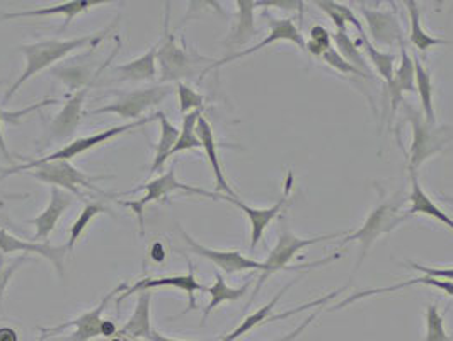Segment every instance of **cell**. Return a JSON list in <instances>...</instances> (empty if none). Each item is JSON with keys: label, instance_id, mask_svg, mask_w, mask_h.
<instances>
[{"label": "cell", "instance_id": "obj_1", "mask_svg": "<svg viewBox=\"0 0 453 341\" xmlns=\"http://www.w3.org/2000/svg\"><path fill=\"white\" fill-rule=\"evenodd\" d=\"M114 26H116V21L101 33L73 38V40H45V42H38V43H31V45L19 46V51L26 57V68H24L23 75L12 84V88L9 91L5 92L4 105H7L9 99L18 92L24 82L29 81L31 77H35L38 72L53 66L55 62L62 60L64 57H67L68 53H72L79 48H86L89 45H92V48L97 46V43H101L106 38V35L111 31V27Z\"/></svg>", "mask_w": 453, "mask_h": 341}, {"label": "cell", "instance_id": "obj_2", "mask_svg": "<svg viewBox=\"0 0 453 341\" xmlns=\"http://www.w3.org/2000/svg\"><path fill=\"white\" fill-rule=\"evenodd\" d=\"M26 171H29L27 173L29 176L46 182V184H51V188L67 190L70 195H73L81 200H86V197L81 193V188H88V190L104 195V191H101L94 182L106 180V176H88L82 171H79L77 167H73L68 160H53V162L31 160L23 166H16V167L4 171L2 178L18 174V173H26Z\"/></svg>", "mask_w": 453, "mask_h": 341}, {"label": "cell", "instance_id": "obj_3", "mask_svg": "<svg viewBox=\"0 0 453 341\" xmlns=\"http://www.w3.org/2000/svg\"><path fill=\"white\" fill-rule=\"evenodd\" d=\"M411 125H412V145H411V158H409V171L411 174H416V169L430 159L433 154L443 151V147L453 138V128L441 127L434 128L430 125L421 112L411 110L408 105H404Z\"/></svg>", "mask_w": 453, "mask_h": 341}, {"label": "cell", "instance_id": "obj_4", "mask_svg": "<svg viewBox=\"0 0 453 341\" xmlns=\"http://www.w3.org/2000/svg\"><path fill=\"white\" fill-rule=\"evenodd\" d=\"M169 4L165 7V21H164V40L157 48V62L160 67V82H174L184 77H191L196 68V58H193L184 48L178 46L174 35L169 31Z\"/></svg>", "mask_w": 453, "mask_h": 341}, {"label": "cell", "instance_id": "obj_5", "mask_svg": "<svg viewBox=\"0 0 453 341\" xmlns=\"http://www.w3.org/2000/svg\"><path fill=\"white\" fill-rule=\"evenodd\" d=\"M340 234H331V236H320V237H311V239H300L296 237L294 232H290L288 228L283 224L281 228V234H280V239H278V244L273 248L268 260L263 263V273L256 283V289H254V294L250 297V304L254 300V297L257 296L259 289L263 287V283L268 280V276L273 275L274 272H280V270H287V265L294 260L295 254L300 250H305L312 244H318L322 241H327V239H336Z\"/></svg>", "mask_w": 453, "mask_h": 341}, {"label": "cell", "instance_id": "obj_6", "mask_svg": "<svg viewBox=\"0 0 453 341\" xmlns=\"http://www.w3.org/2000/svg\"><path fill=\"white\" fill-rule=\"evenodd\" d=\"M176 190H182V191H188V193H193V195H203V197L215 198V200L219 198L217 193H211V191H206V190H202V188L189 186V184L178 182V178H176V164H174L165 174H162L157 180H152V182H149L147 184H142V186H138L135 190L128 191V193L147 191L143 198L135 200V202H123L125 206H130L138 215V224H140V232L142 234H143V212H145V206L149 204H154V202H159L164 197H169Z\"/></svg>", "mask_w": 453, "mask_h": 341}, {"label": "cell", "instance_id": "obj_7", "mask_svg": "<svg viewBox=\"0 0 453 341\" xmlns=\"http://www.w3.org/2000/svg\"><path fill=\"white\" fill-rule=\"evenodd\" d=\"M408 219V213L406 215H399V208L397 205L394 204H384L380 206H377L366 219V222L363 224V228L353 234H349L346 239L341 241V246L348 244V243H353V241H360L362 243V258L358 260L357 263V268H360L365 256L368 254V250L372 248V244L377 241L379 236L387 234L390 230L397 228L403 221Z\"/></svg>", "mask_w": 453, "mask_h": 341}, {"label": "cell", "instance_id": "obj_8", "mask_svg": "<svg viewBox=\"0 0 453 341\" xmlns=\"http://www.w3.org/2000/svg\"><path fill=\"white\" fill-rule=\"evenodd\" d=\"M173 91V88L169 86H156V88H149V89H138V91L128 92L123 94L118 101H114L111 105H106L103 108L92 110L86 114H103L114 113L127 120H140V116L143 112H147L152 106H157L162 103L169 94Z\"/></svg>", "mask_w": 453, "mask_h": 341}, {"label": "cell", "instance_id": "obj_9", "mask_svg": "<svg viewBox=\"0 0 453 341\" xmlns=\"http://www.w3.org/2000/svg\"><path fill=\"white\" fill-rule=\"evenodd\" d=\"M154 120H157V113L152 114V116H145V118H140L136 121L132 123H127V125H118L113 128H108L104 132H99V134H94V136H82V138H77L73 142L67 143L65 147H62L60 151L42 158V159H36V162H53V160H70L72 158H77L88 151H91L94 147L101 145V143H106L108 140H111L114 136H121V134H127V132H132L135 128H140L147 123H152Z\"/></svg>", "mask_w": 453, "mask_h": 341}, {"label": "cell", "instance_id": "obj_10", "mask_svg": "<svg viewBox=\"0 0 453 341\" xmlns=\"http://www.w3.org/2000/svg\"><path fill=\"white\" fill-rule=\"evenodd\" d=\"M188 265H189V273H188V275L138 280L132 287H128V291H127L125 294H121V296L116 298V307H119V304H121L123 300H127L128 297L134 296L135 292L136 294H140V292H145V291H150V289H157V287H174V289H181V291H184V292L188 294V297H189V307H188L182 314H186V313H189V311H195V309H196L195 292H206L208 287L198 283V280L195 278L193 265H191L189 260H188Z\"/></svg>", "mask_w": 453, "mask_h": 341}, {"label": "cell", "instance_id": "obj_11", "mask_svg": "<svg viewBox=\"0 0 453 341\" xmlns=\"http://www.w3.org/2000/svg\"><path fill=\"white\" fill-rule=\"evenodd\" d=\"M123 291H125V292L128 291V285H127V283L118 285L114 291H111L108 296L101 300V304H99L97 307H94L89 313H86V314H82V316H79V318L72 319V321H67V322H62L60 326H55V328H43L42 331L50 337V335H55V333L65 329V328H75V331L64 341L94 340L96 337H99V328H101V322H103L101 314H103L104 307L108 306V302H110L116 294H119V292H123Z\"/></svg>", "mask_w": 453, "mask_h": 341}, {"label": "cell", "instance_id": "obj_12", "mask_svg": "<svg viewBox=\"0 0 453 341\" xmlns=\"http://www.w3.org/2000/svg\"><path fill=\"white\" fill-rule=\"evenodd\" d=\"M0 252L9 254V252H24V254H40L46 258L48 261L53 263L55 270L60 275V278L65 276V256H67V246H51L48 241L45 243H26L23 239L9 234L7 230L0 229Z\"/></svg>", "mask_w": 453, "mask_h": 341}, {"label": "cell", "instance_id": "obj_13", "mask_svg": "<svg viewBox=\"0 0 453 341\" xmlns=\"http://www.w3.org/2000/svg\"><path fill=\"white\" fill-rule=\"evenodd\" d=\"M292 182H294V176L290 174L288 180H287V186H285L283 197L278 200V204L273 205L272 208H252L250 205L242 204L237 197H228V195L217 193L219 200H226L228 204L235 205L237 208H241V210L248 215L250 229H252V230H250V248H252V250H254V248L259 244V241L263 239V234H265L266 228L270 226V222H272L273 219L281 212L283 205H285L287 198H288V193H290V190H292Z\"/></svg>", "mask_w": 453, "mask_h": 341}, {"label": "cell", "instance_id": "obj_14", "mask_svg": "<svg viewBox=\"0 0 453 341\" xmlns=\"http://www.w3.org/2000/svg\"><path fill=\"white\" fill-rule=\"evenodd\" d=\"M182 237L186 241V244L191 248L193 252L203 256L206 260H210L211 263H215L219 268H222L224 272L232 275V273L246 272V270H261L263 272V263L254 261L250 258H246L244 254H241L239 251H217L210 250L206 246L198 244L188 232H184L181 229Z\"/></svg>", "mask_w": 453, "mask_h": 341}, {"label": "cell", "instance_id": "obj_15", "mask_svg": "<svg viewBox=\"0 0 453 341\" xmlns=\"http://www.w3.org/2000/svg\"><path fill=\"white\" fill-rule=\"evenodd\" d=\"M270 26H272V33H270V36H268L266 40H263L261 43H257V45L252 46V48H248V50H242V51H237V53L228 55L226 58H222L220 62L211 64V66L206 68L204 72H208V70H211V68L220 67V66H226L228 62H234V60H237V58H242V57L252 55V53H256V51L263 50L265 46L272 45L274 42H281V40L290 42V43H295V45L298 46L302 51H307V43H305L303 36L300 35L298 27L295 26L292 19H280V21H276V19L270 18Z\"/></svg>", "mask_w": 453, "mask_h": 341}, {"label": "cell", "instance_id": "obj_16", "mask_svg": "<svg viewBox=\"0 0 453 341\" xmlns=\"http://www.w3.org/2000/svg\"><path fill=\"white\" fill-rule=\"evenodd\" d=\"M72 204H73V195H70L68 191L60 188H51V198L48 206L36 219L27 221V224L36 228V234L33 237L35 243L48 241V236L57 228L58 219L64 215V212H67Z\"/></svg>", "mask_w": 453, "mask_h": 341}, {"label": "cell", "instance_id": "obj_17", "mask_svg": "<svg viewBox=\"0 0 453 341\" xmlns=\"http://www.w3.org/2000/svg\"><path fill=\"white\" fill-rule=\"evenodd\" d=\"M92 84L79 89L75 92L67 103L64 105L62 112L57 114V118L51 121V127H50V138L53 140H64L68 136H73L79 123H81V112H82V105H84V99L88 96V92L91 91Z\"/></svg>", "mask_w": 453, "mask_h": 341}, {"label": "cell", "instance_id": "obj_18", "mask_svg": "<svg viewBox=\"0 0 453 341\" xmlns=\"http://www.w3.org/2000/svg\"><path fill=\"white\" fill-rule=\"evenodd\" d=\"M108 2L110 0H70V2H64V4L53 5V7H45V9H33V11H21V12H5V14L0 16V21L60 14V16L65 18V23L62 26V31H64L77 14H82V12L89 11V9L96 7V5H103V4H108Z\"/></svg>", "mask_w": 453, "mask_h": 341}, {"label": "cell", "instance_id": "obj_19", "mask_svg": "<svg viewBox=\"0 0 453 341\" xmlns=\"http://www.w3.org/2000/svg\"><path fill=\"white\" fill-rule=\"evenodd\" d=\"M365 21L370 27L372 38L380 45H394L395 42L403 43V29L394 12H380L373 9L362 7Z\"/></svg>", "mask_w": 453, "mask_h": 341}, {"label": "cell", "instance_id": "obj_20", "mask_svg": "<svg viewBox=\"0 0 453 341\" xmlns=\"http://www.w3.org/2000/svg\"><path fill=\"white\" fill-rule=\"evenodd\" d=\"M416 91V70L414 62L408 55L404 43H401V66L394 72L392 81L387 84V92L392 105V114L395 113L404 92Z\"/></svg>", "mask_w": 453, "mask_h": 341}, {"label": "cell", "instance_id": "obj_21", "mask_svg": "<svg viewBox=\"0 0 453 341\" xmlns=\"http://www.w3.org/2000/svg\"><path fill=\"white\" fill-rule=\"evenodd\" d=\"M196 136L200 138L202 147H203L204 152H206V158H208L211 167H213V174H215V182H217V191H224L228 197H237V195L234 193V190L230 188L228 182H226V176H224V169H222V166H220L219 152H217L219 143H217L215 136H213L211 125L208 123V120H206L204 116L198 118V123H196Z\"/></svg>", "mask_w": 453, "mask_h": 341}, {"label": "cell", "instance_id": "obj_22", "mask_svg": "<svg viewBox=\"0 0 453 341\" xmlns=\"http://www.w3.org/2000/svg\"><path fill=\"white\" fill-rule=\"evenodd\" d=\"M150 304H152V294L150 291L140 292L138 300H136L135 313L132 314V318L127 321V324L123 326V329L118 333V337L130 338H147L152 333V326H150Z\"/></svg>", "mask_w": 453, "mask_h": 341}, {"label": "cell", "instance_id": "obj_23", "mask_svg": "<svg viewBox=\"0 0 453 341\" xmlns=\"http://www.w3.org/2000/svg\"><path fill=\"white\" fill-rule=\"evenodd\" d=\"M237 7H239L237 24L234 26L232 33L226 36V40L224 42L230 50H235L239 46L246 45L250 38L256 35V26H254L256 2L237 0Z\"/></svg>", "mask_w": 453, "mask_h": 341}, {"label": "cell", "instance_id": "obj_24", "mask_svg": "<svg viewBox=\"0 0 453 341\" xmlns=\"http://www.w3.org/2000/svg\"><path fill=\"white\" fill-rule=\"evenodd\" d=\"M157 48L159 46H152L140 58L114 68V72L121 74L118 81H154L156 75H157V70H156Z\"/></svg>", "mask_w": 453, "mask_h": 341}, {"label": "cell", "instance_id": "obj_25", "mask_svg": "<svg viewBox=\"0 0 453 341\" xmlns=\"http://www.w3.org/2000/svg\"><path fill=\"white\" fill-rule=\"evenodd\" d=\"M157 120L160 121V140L159 143L156 145V158H154V162H152L150 171H149L150 174H156V173L162 171L165 160L171 158V151L174 149V145L180 138V134H181V130L169 121L167 114L159 112Z\"/></svg>", "mask_w": 453, "mask_h": 341}, {"label": "cell", "instance_id": "obj_26", "mask_svg": "<svg viewBox=\"0 0 453 341\" xmlns=\"http://www.w3.org/2000/svg\"><path fill=\"white\" fill-rule=\"evenodd\" d=\"M411 178H412V191L409 195L411 208H409L408 217L409 215H414V213H425V215H430L433 219L440 221L443 226H447V228L453 230V219H450L445 212H441L436 205L431 202L430 197L421 190L416 174H411Z\"/></svg>", "mask_w": 453, "mask_h": 341}, {"label": "cell", "instance_id": "obj_27", "mask_svg": "<svg viewBox=\"0 0 453 341\" xmlns=\"http://www.w3.org/2000/svg\"><path fill=\"white\" fill-rule=\"evenodd\" d=\"M406 5H408L409 19H411V35H409V40H411V43L416 46L419 51H428L430 48L436 45H452L453 42L433 38L431 35H428V33L423 29V26H421V14H419V9H418V2L408 0Z\"/></svg>", "mask_w": 453, "mask_h": 341}, {"label": "cell", "instance_id": "obj_28", "mask_svg": "<svg viewBox=\"0 0 453 341\" xmlns=\"http://www.w3.org/2000/svg\"><path fill=\"white\" fill-rule=\"evenodd\" d=\"M248 289H250V283H246V285L241 287V289H230V287L226 285L224 276L219 272L215 273V283H213V287H208V291H206V292L210 294V297H211V300H210V304H208L206 309H204L202 324H204V321L211 314V311H215L220 304L232 302V300H239L241 297L246 296Z\"/></svg>", "mask_w": 453, "mask_h": 341}, {"label": "cell", "instance_id": "obj_29", "mask_svg": "<svg viewBox=\"0 0 453 341\" xmlns=\"http://www.w3.org/2000/svg\"><path fill=\"white\" fill-rule=\"evenodd\" d=\"M294 283L295 282H292V283L285 285V287L276 294V297L272 298V302H270V304H266V306H265V307H261L257 313H254V314L248 316V318L244 319V321L241 322V326H239V328H235L230 335H226V337H224L220 341L239 340L242 335H248L250 329H254L256 326H261V324H265V322H270V321H272V316H270V314H272L274 306L280 302V298L283 297V294H285V292H287Z\"/></svg>", "mask_w": 453, "mask_h": 341}, {"label": "cell", "instance_id": "obj_30", "mask_svg": "<svg viewBox=\"0 0 453 341\" xmlns=\"http://www.w3.org/2000/svg\"><path fill=\"white\" fill-rule=\"evenodd\" d=\"M333 38H334L336 50H338V53H340L341 57H342L348 64H351L353 67L358 68L366 77L373 79L372 68L368 67V62L365 60V57L360 53L358 43L349 38L348 31L344 33V31H338V29H336V33L333 35Z\"/></svg>", "mask_w": 453, "mask_h": 341}, {"label": "cell", "instance_id": "obj_31", "mask_svg": "<svg viewBox=\"0 0 453 341\" xmlns=\"http://www.w3.org/2000/svg\"><path fill=\"white\" fill-rule=\"evenodd\" d=\"M414 62V70H416V91L421 96V103H423V114L425 120L434 125V112H433V88H431L430 72L423 67L421 60L418 55L412 57Z\"/></svg>", "mask_w": 453, "mask_h": 341}, {"label": "cell", "instance_id": "obj_32", "mask_svg": "<svg viewBox=\"0 0 453 341\" xmlns=\"http://www.w3.org/2000/svg\"><path fill=\"white\" fill-rule=\"evenodd\" d=\"M314 4L333 19V23L338 27V31H344L346 33L348 24H353L360 31V35L365 33L362 24L357 19L355 12L348 5H342L340 2H333V0H319V2H314Z\"/></svg>", "mask_w": 453, "mask_h": 341}, {"label": "cell", "instance_id": "obj_33", "mask_svg": "<svg viewBox=\"0 0 453 341\" xmlns=\"http://www.w3.org/2000/svg\"><path fill=\"white\" fill-rule=\"evenodd\" d=\"M200 116H202V110L188 113L182 118L181 134H180V138H178L174 149L171 151V156H174L178 152L193 151V149H200L202 147V142H200V138L196 136V123H198Z\"/></svg>", "mask_w": 453, "mask_h": 341}, {"label": "cell", "instance_id": "obj_34", "mask_svg": "<svg viewBox=\"0 0 453 341\" xmlns=\"http://www.w3.org/2000/svg\"><path fill=\"white\" fill-rule=\"evenodd\" d=\"M360 43H362L365 51L368 53L373 67L377 68V72L386 79L387 84L392 81L394 77V62L395 57L392 53H382L379 51L375 46L372 45V42L366 38V35H360Z\"/></svg>", "mask_w": 453, "mask_h": 341}, {"label": "cell", "instance_id": "obj_35", "mask_svg": "<svg viewBox=\"0 0 453 341\" xmlns=\"http://www.w3.org/2000/svg\"><path fill=\"white\" fill-rule=\"evenodd\" d=\"M104 212H110V210L101 204H88L84 206V210L81 212V215L77 217V221L70 228V239H68L67 244L68 251L73 250L75 243L81 239V236L84 234V230L88 229V226L91 224L97 215H101Z\"/></svg>", "mask_w": 453, "mask_h": 341}, {"label": "cell", "instance_id": "obj_36", "mask_svg": "<svg viewBox=\"0 0 453 341\" xmlns=\"http://www.w3.org/2000/svg\"><path fill=\"white\" fill-rule=\"evenodd\" d=\"M178 96H180V110H181L182 116L203 108V96L182 82H178Z\"/></svg>", "mask_w": 453, "mask_h": 341}, {"label": "cell", "instance_id": "obj_37", "mask_svg": "<svg viewBox=\"0 0 453 341\" xmlns=\"http://www.w3.org/2000/svg\"><path fill=\"white\" fill-rule=\"evenodd\" d=\"M426 341H450L443 328V316L436 306H430L426 311Z\"/></svg>", "mask_w": 453, "mask_h": 341}, {"label": "cell", "instance_id": "obj_38", "mask_svg": "<svg viewBox=\"0 0 453 341\" xmlns=\"http://www.w3.org/2000/svg\"><path fill=\"white\" fill-rule=\"evenodd\" d=\"M329 48H333L331 46V33L326 27H322V26H314L311 29V40L307 43V51H311L312 55L322 58V55Z\"/></svg>", "mask_w": 453, "mask_h": 341}, {"label": "cell", "instance_id": "obj_39", "mask_svg": "<svg viewBox=\"0 0 453 341\" xmlns=\"http://www.w3.org/2000/svg\"><path fill=\"white\" fill-rule=\"evenodd\" d=\"M322 60H324L327 66L340 70L342 74H351V75H358V77H363V79H370V77H366L363 72H360L358 68H355L351 64H348V62L341 57L340 53H338L336 48H329V50L322 55Z\"/></svg>", "mask_w": 453, "mask_h": 341}, {"label": "cell", "instance_id": "obj_40", "mask_svg": "<svg viewBox=\"0 0 453 341\" xmlns=\"http://www.w3.org/2000/svg\"><path fill=\"white\" fill-rule=\"evenodd\" d=\"M4 256H5V254L0 252V302H2V297H4V292H5V289H7L9 282H11V278L14 276V273L19 270V267L23 265L24 260H26V256L23 254V256L16 258L11 265H5Z\"/></svg>", "mask_w": 453, "mask_h": 341}, {"label": "cell", "instance_id": "obj_41", "mask_svg": "<svg viewBox=\"0 0 453 341\" xmlns=\"http://www.w3.org/2000/svg\"><path fill=\"white\" fill-rule=\"evenodd\" d=\"M411 268L419 270V272L433 276V278H441V280H450L453 282V268H428V267H421L418 263H409Z\"/></svg>", "mask_w": 453, "mask_h": 341}, {"label": "cell", "instance_id": "obj_42", "mask_svg": "<svg viewBox=\"0 0 453 341\" xmlns=\"http://www.w3.org/2000/svg\"><path fill=\"white\" fill-rule=\"evenodd\" d=\"M263 5V7H281V9H302V2H280V0H265V2H256V7Z\"/></svg>", "mask_w": 453, "mask_h": 341}, {"label": "cell", "instance_id": "obj_43", "mask_svg": "<svg viewBox=\"0 0 453 341\" xmlns=\"http://www.w3.org/2000/svg\"><path fill=\"white\" fill-rule=\"evenodd\" d=\"M99 337H104V338H114L118 337V326L114 324V321L110 319H103L101 322V328H99Z\"/></svg>", "mask_w": 453, "mask_h": 341}, {"label": "cell", "instance_id": "obj_44", "mask_svg": "<svg viewBox=\"0 0 453 341\" xmlns=\"http://www.w3.org/2000/svg\"><path fill=\"white\" fill-rule=\"evenodd\" d=\"M318 314L319 311L318 313H314V314H311L309 318L305 319V321H303V322H302V324H300V326H298V328L295 329L294 333H290V335H288V338H287V341L296 340V337H298L300 333H303V331H305V328H307V326H309V324H311V322H312L314 319L318 318Z\"/></svg>", "mask_w": 453, "mask_h": 341}, {"label": "cell", "instance_id": "obj_45", "mask_svg": "<svg viewBox=\"0 0 453 341\" xmlns=\"http://www.w3.org/2000/svg\"><path fill=\"white\" fill-rule=\"evenodd\" d=\"M0 341H19V335L16 329H12L9 326H2L0 328Z\"/></svg>", "mask_w": 453, "mask_h": 341}, {"label": "cell", "instance_id": "obj_46", "mask_svg": "<svg viewBox=\"0 0 453 341\" xmlns=\"http://www.w3.org/2000/svg\"><path fill=\"white\" fill-rule=\"evenodd\" d=\"M152 258L156 260V261H162L164 258H165V254H164V248L160 246L159 243L154 246V252H152Z\"/></svg>", "mask_w": 453, "mask_h": 341}, {"label": "cell", "instance_id": "obj_47", "mask_svg": "<svg viewBox=\"0 0 453 341\" xmlns=\"http://www.w3.org/2000/svg\"><path fill=\"white\" fill-rule=\"evenodd\" d=\"M149 341H182V340H173V338H167V337H164V335H160L157 331H154L152 329V333H150V337H149Z\"/></svg>", "mask_w": 453, "mask_h": 341}, {"label": "cell", "instance_id": "obj_48", "mask_svg": "<svg viewBox=\"0 0 453 341\" xmlns=\"http://www.w3.org/2000/svg\"><path fill=\"white\" fill-rule=\"evenodd\" d=\"M0 84H2V82H0ZM0 152L4 154V158H5V159H11V156H9V151H7V147H5V142H4L2 130H0Z\"/></svg>", "mask_w": 453, "mask_h": 341}, {"label": "cell", "instance_id": "obj_49", "mask_svg": "<svg viewBox=\"0 0 453 341\" xmlns=\"http://www.w3.org/2000/svg\"><path fill=\"white\" fill-rule=\"evenodd\" d=\"M110 341H125L121 337H114V338H111Z\"/></svg>", "mask_w": 453, "mask_h": 341}, {"label": "cell", "instance_id": "obj_50", "mask_svg": "<svg viewBox=\"0 0 453 341\" xmlns=\"http://www.w3.org/2000/svg\"><path fill=\"white\" fill-rule=\"evenodd\" d=\"M46 338H48V335H43V337H42V338H40L38 341H45Z\"/></svg>", "mask_w": 453, "mask_h": 341}, {"label": "cell", "instance_id": "obj_51", "mask_svg": "<svg viewBox=\"0 0 453 341\" xmlns=\"http://www.w3.org/2000/svg\"><path fill=\"white\" fill-rule=\"evenodd\" d=\"M287 338H288V335H287V337H285V338H281V340H276V341H287Z\"/></svg>", "mask_w": 453, "mask_h": 341}]
</instances>
